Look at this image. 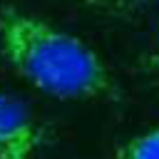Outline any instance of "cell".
Segmentation results:
<instances>
[{
  "mask_svg": "<svg viewBox=\"0 0 159 159\" xmlns=\"http://www.w3.org/2000/svg\"><path fill=\"white\" fill-rule=\"evenodd\" d=\"M0 55L45 94L57 99H117L104 60L77 35L12 5L0 7Z\"/></svg>",
  "mask_w": 159,
  "mask_h": 159,
  "instance_id": "6da1fadb",
  "label": "cell"
},
{
  "mask_svg": "<svg viewBox=\"0 0 159 159\" xmlns=\"http://www.w3.org/2000/svg\"><path fill=\"white\" fill-rule=\"evenodd\" d=\"M45 137L47 132L30 107L0 92V159H35Z\"/></svg>",
  "mask_w": 159,
  "mask_h": 159,
  "instance_id": "7a4b0ae2",
  "label": "cell"
},
{
  "mask_svg": "<svg viewBox=\"0 0 159 159\" xmlns=\"http://www.w3.org/2000/svg\"><path fill=\"white\" fill-rule=\"evenodd\" d=\"M117 159H159V129L142 132L117 149Z\"/></svg>",
  "mask_w": 159,
  "mask_h": 159,
  "instance_id": "3957f363",
  "label": "cell"
},
{
  "mask_svg": "<svg viewBox=\"0 0 159 159\" xmlns=\"http://www.w3.org/2000/svg\"><path fill=\"white\" fill-rule=\"evenodd\" d=\"M89 10H97L102 15H112V17H134L139 10H144V5L149 0H75Z\"/></svg>",
  "mask_w": 159,
  "mask_h": 159,
  "instance_id": "277c9868",
  "label": "cell"
}]
</instances>
